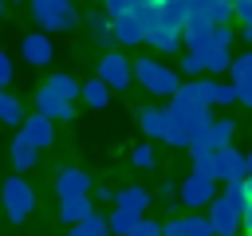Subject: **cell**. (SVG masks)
<instances>
[{
	"label": "cell",
	"mask_w": 252,
	"mask_h": 236,
	"mask_svg": "<svg viewBox=\"0 0 252 236\" xmlns=\"http://www.w3.org/2000/svg\"><path fill=\"white\" fill-rule=\"evenodd\" d=\"M0 201H4V212H8L12 224H24V220L35 212V189H32L20 173L4 177V185H0Z\"/></svg>",
	"instance_id": "6da1fadb"
},
{
	"label": "cell",
	"mask_w": 252,
	"mask_h": 236,
	"mask_svg": "<svg viewBox=\"0 0 252 236\" xmlns=\"http://www.w3.org/2000/svg\"><path fill=\"white\" fill-rule=\"evenodd\" d=\"M134 79H138L150 94H158V98H169V94L181 87V75H177L173 67H165L161 59H138V63H134Z\"/></svg>",
	"instance_id": "7a4b0ae2"
},
{
	"label": "cell",
	"mask_w": 252,
	"mask_h": 236,
	"mask_svg": "<svg viewBox=\"0 0 252 236\" xmlns=\"http://www.w3.org/2000/svg\"><path fill=\"white\" fill-rule=\"evenodd\" d=\"M32 16H35L39 31H47V35L51 31H71L75 20H79L71 0H32Z\"/></svg>",
	"instance_id": "3957f363"
},
{
	"label": "cell",
	"mask_w": 252,
	"mask_h": 236,
	"mask_svg": "<svg viewBox=\"0 0 252 236\" xmlns=\"http://www.w3.org/2000/svg\"><path fill=\"white\" fill-rule=\"evenodd\" d=\"M205 208H209L205 216H209V224H213V236H240V232H244V224H240L244 212H240L232 201H224L220 193H217Z\"/></svg>",
	"instance_id": "277c9868"
},
{
	"label": "cell",
	"mask_w": 252,
	"mask_h": 236,
	"mask_svg": "<svg viewBox=\"0 0 252 236\" xmlns=\"http://www.w3.org/2000/svg\"><path fill=\"white\" fill-rule=\"evenodd\" d=\"M232 134H236V122H228V118H213V126H209L205 134H197L185 149H189L193 157H205V153H217L220 146H232Z\"/></svg>",
	"instance_id": "5b68a950"
},
{
	"label": "cell",
	"mask_w": 252,
	"mask_h": 236,
	"mask_svg": "<svg viewBox=\"0 0 252 236\" xmlns=\"http://www.w3.org/2000/svg\"><path fill=\"white\" fill-rule=\"evenodd\" d=\"M94 71H98V79H102L110 90H126V87L134 83V63H130L122 51H106Z\"/></svg>",
	"instance_id": "8992f818"
},
{
	"label": "cell",
	"mask_w": 252,
	"mask_h": 236,
	"mask_svg": "<svg viewBox=\"0 0 252 236\" xmlns=\"http://www.w3.org/2000/svg\"><path fill=\"white\" fill-rule=\"evenodd\" d=\"M213 197H217V177L189 173V177L177 185V201H181V205H189V208H205Z\"/></svg>",
	"instance_id": "52a82bcc"
},
{
	"label": "cell",
	"mask_w": 252,
	"mask_h": 236,
	"mask_svg": "<svg viewBox=\"0 0 252 236\" xmlns=\"http://www.w3.org/2000/svg\"><path fill=\"white\" fill-rule=\"evenodd\" d=\"M110 35L118 47H142L146 43V28L138 24V16L126 8L122 16H110Z\"/></svg>",
	"instance_id": "ba28073f"
},
{
	"label": "cell",
	"mask_w": 252,
	"mask_h": 236,
	"mask_svg": "<svg viewBox=\"0 0 252 236\" xmlns=\"http://www.w3.org/2000/svg\"><path fill=\"white\" fill-rule=\"evenodd\" d=\"M244 173H248V165H244V153H240V149L220 146V149L213 153V177H217V181H240Z\"/></svg>",
	"instance_id": "9c48e42d"
},
{
	"label": "cell",
	"mask_w": 252,
	"mask_h": 236,
	"mask_svg": "<svg viewBox=\"0 0 252 236\" xmlns=\"http://www.w3.org/2000/svg\"><path fill=\"white\" fill-rule=\"evenodd\" d=\"M20 55H24V63H32V67H47V63L55 59V43L47 39V31H32V35L20 39Z\"/></svg>",
	"instance_id": "30bf717a"
},
{
	"label": "cell",
	"mask_w": 252,
	"mask_h": 236,
	"mask_svg": "<svg viewBox=\"0 0 252 236\" xmlns=\"http://www.w3.org/2000/svg\"><path fill=\"white\" fill-rule=\"evenodd\" d=\"M20 134L35 146V149H47L51 142H55V122L47 118V114H24V122H20Z\"/></svg>",
	"instance_id": "8fae6325"
},
{
	"label": "cell",
	"mask_w": 252,
	"mask_h": 236,
	"mask_svg": "<svg viewBox=\"0 0 252 236\" xmlns=\"http://www.w3.org/2000/svg\"><path fill=\"white\" fill-rule=\"evenodd\" d=\"M91 189H94V181H91V173L79 169V165H63V169L55 173V193H59V197H83V193H91Z\"/></svg>",
	"instance_id": "7c38bea8"
},
{
	"label": "cell",
	"mask_w": 252,
	"mask_h": 236,
	"mask_svg": "<svg viewBox=\"0 0 252 236\" xmlns=\"http://www.w3.org/2000/svg\"><path fill=\"white\" fill-rule=\"evenodd\" d=\"M197 94H201L205 106H228V102H236V87H232V83H220V79H213V75L197 79Z\"/></svg>",
	"instance_id": "4fadbf2b"
},
{
	"label": "cell",
	"mask_w": 252,
	"mask_h": 236,
	"mask_svg": "<svg viewBox=\"0 0 252 236\" xmlns=\"http://www.w3.org/2000/svg\"><path fill=\"white\" fill-rule=\"evenodd\" d=\"M209 39H213V20H205V16H189L185 28H181V43H185L189 51H201Z\"/></svg>",
	"instance_id": "5bb4252c"
},
{
	"label": "cell",
	"mask_w": 252,
	"mask_h": 236,
	"mask_svg": "<svg viewBox=\"0 0 252 236\" xmlns=\"http://www.w3.org/2000/svg\"><path fill=\"white\" fill-rule=\"evenodd\" d=\"M146 43L154 47V51H161V55H177L185 43H181V31L177 28H165V24H154L150 31H146Z\"/></svg>",
	"instance_id": "9a60e30c"
},
{
	"label": "cell",
	"mask_w": 252,
	"mask_h": 236,
	"mask_svg": "<svg viewBox=\"0 0 252 236\" xmlns=\"http://www.w3.org/2000/svg\"><path fill=\"white\" fill-rule=\"evenodd\" d=\"M35 110H39V114H47L51 122H67V118L75 114V102H63V98H55L51 90H43V87H39V90H35Z\"/></svg>",
	"instance_id": "2e32d148"
},
{
	"label": "cell",
	"mask_w": 252,
	"mask_h": 236,
	"mask_svg": "<svg viewBox=\"0 0 252 236\" xmlns=\"http://www.w3.org/2000/svg\"><path fill=\"white\" fill-rule=\"evenodd\" d=\"M91 212H94L91 193H83V197H59V220H63V224H79V220H87Z\"/></svg>",
	"instance_id": "e0dca14e"
},
{
	"label": "cell",
	"mask_w": 252,
	"mask_h": 236,
	"mask_svg": "<svg viewBox=\"0 0 252 236\" xmlns=\"http://www.w3.org/2000/svg\"><path fill=\"white\" fill-rule=\"evenodd\" d=\"M150 201H154V193L142 189V185H126L122 193H114V205H118V208H130V212H138V216H146Z\"/></svg>",
	"instance_id": "ac0fdd59"
},
{
	"label": "cell",
	"mask_w": 252,
	"mask_h": 236,
	"mask_svg": "<svg viewBox=\"0 0 252 236\" xmlns=\"http://www.w3.org/2000/svg\"><path fill=\"white\" fill-rule=\"evenodd\" d=\"M79 79L75 75H67V71H55V75H47V83H43V90H51L55 98H63V102H75L79 98Z\"/></svg>",
	"instance_id": "d6986e66"
},
{
	"label": "cell",
	"mask_w": 252,
	"mask_h": 236,
	"mask_svg": "<svg viewBox=\"0 0 252 236\" xmlns=\"http://www.w3.org/2000/svg\"><path fill=\"white\" fill-rule=\"evenodd\" d=\"M8 153H12V165H16V173H28V169H35V157H39V149H35V146H32L24 134H16V138H12Z\"/></svg>",
	"instance_id": "ffe728a7"
},
{
	"label": "cell",
	"mask_w": 252,
	"mask_h": 236,
	"mask_svg": "<svg viewBox=\"0 0 252 236\" xmlns=\"http://www.w3.org/2000/svg\"><path fill=\"white\" fill-rule=\"evenodd\" d=\"M193 55H201V63H205V71L209 75H220V71H228V59H232V51L228 47H220V43H205L201 51H193Z\"/></svg>",
	"instance_id": "44dd1931"
},
{
	"label": "cell",
	"mask_w": 252,
	"mask_h": 236,
	"mask_svg": "<svg viewBox=\"0 0 252 236\" xmlns=\"http://www.w3.org/2000/svg\"><path fill=\"white\" fill-rule=\"evenodd\" d=\"M138 122H142V134H150V138L161 142V134L169 126V114H165V106H142L138 110Z\"/></svg>",
	"instance_id": "7402d4cb"
},
{
	"label": "cell",
	"mask_w": 252,
	"mask_h": 236,
	"mask_svg": "<svg viewBox=\"0 0 252 236\" xmlns=\"http://www.w3.org/2000/svg\"><path fill=\"white\" fill-rule=\"evenodd\" d=\"M185 20H189V0H161V4H158V24L181 31Z\"/></svg>",
	"instance_id": "603a6c76"
},
{
	"label": "cell",
	"mask_w": 252,
	"mask_h": 236,
	"mask_svg": "<svg viewBox=\"0 0 252 236\" xmlns=\"http://www.w3.org/2000/svg\"><path fill=\"white\" fill-rule=\"evenodd\" d=\"M79 98H83L87 106H94V110H106V106H110V87L94 75V79H87V83L79 87Z\"/></svg>",
	"instance_id": "cb8c5ba5"
},
{
	"label": "cell",
	"mask_w": 252,
	"mask_h": 236,
	"mask_svg": "<svg viewBox=\"0 0 252 236\" xmlns=\"http://www.w3.org/2000/svg\"><path fill=\"white\" fill-rule=\"evenodd\" d=\"M87 28H91V35H94V43L110 51V43H114V35H110V16H106L102 8H94V12H87Z\"/></svg>",
	"instance_id": "d4e9b609"
},
{
	"label": "cell",
	"mask_w": 252,
	"mask_h": 236,
	"mask_svg": "<svg viewBox=\"0 0 252 236\" xmlns=\"http://www.w3.org/2000/svg\"><path fill=\"white\" fill-rule=\"evenodd\" d=\"M67 236H110V224H106V216H102V212H91L87 220L71 224V232H67Z\"/></svg>",
	"instance_id": "484cf974"
},
{
	"label": "cell",
	"mask_w": 252,
	"mask_h": 236,
	"mask_svg": "<svg viewBox=\"0 0 252 236\" xmlns=\"http://www.w3.org/2000/svg\"><path fill=\"white\" fill-rule=\"evenodd\" d=\"M106 224H110V236H130V228L138 224V212H130V208H118V205H114V212L106 216Z\"/></svg>",
	"instance_id": "4316f807"
},
{
	"label": "cell",
	"mask_w": 252,
	"mask_h": 236,
	"mask_svg": "<svg viewBox=\"0 0 252 236\" xmlns=\"http://www.w3.org/2000/svg\"><path fill=\"white\" fill-rule=\"evenodd\" d=\"M0 122H4V126H20V122H24V106H20L16 94H8L4 87H0Z\"/></svg>",
	"instance_id": "83f0119b"
},
{
	"label": "cell",
	"mask_w": 252,
	"mask_h": 236,
	"mask_svg": "<svg viewBox=\"0 0 252 236\" xmlns=\"http://www.w3.org/2000/svg\"><path fill=\"white\" fill-rule=\"evenodd\" d=\"M228 75H232L236 87H240V83H252V51L232 55V59H228Z\"/></svg>",
	"instance_id": "f1b7e54d"
},
{
	"label": "cell",
	"mask_w": 252,
	"mask_h": 236,
	"mask_svg": "<svg viewBox=\"0 0 252 236\" xmlns=\"http://www.w3.org/2000/svg\"><path fill=\"white\" fill-rule=\"evenodd\" d=\"M181 220H185V236H213V224H209L205 212H189Z\"/></svg>",
	"instance_id": "f546056e"
},
{
	"label": "cell",
	"mask_w": 252,
	"mask_h": 236,
	"mask_svg": "<svg viewBox=\"0 0 252 236\" xmlns=\"http://www.w3.org/2000/svg\"><path fill=\"white\" fill-rule=\"evenodd\" d=\"M130 165H138V169H154V165H158V157H154V146H150V142L134 146V149H130Z\"/></svg>",
	"instance_id": "4dcf8cb0"
},
{
	"label": "cell",
	"mask_w": 252,
	"mask_h": 236,
	"mask_svg": "<svg viewBox=\"0 0 252 236\" xmlns=\"http://www.w3.org/2000/svg\"><path fill=\"white\" fill-rule=\"evenodd\" d=\"M220 197H224V201H232V205L244 212V205H248V197H244V177H240V181H224Z\"/></svg>",
	"instance_id": "1f68e13d"
},
{
	"label": "cell",
	"mask_w": 252,
	"mask_h": 236,
	"mask_svg": "<svg viewBox=\"0 0 252 236\" xmlns=\"http://www.w3.org/2000/svg\"><path fill=\"white\" fill-rule=\"evenodd\" d=\"M201 71H205V63H201V55H193V51H185V55H181V67H177V75H185V79H201Z\"/></svg>",
	"instance_id": "d6a6232c"
},
{
	"label": "cell",
	"mask_w": 252,
	"mask_h": 236,
	"mask_svg": "<svg viewBox=\"0 0 252 236\" xmlns=\"http://www.w3.org/2000/svg\"><path fill=\"white\" fill-rule=\"evenodd\" d=\"M161 142H165V146H177V149H185V146H189V134H185V126L169 122V126H165V134H161Z\"/></svg>",
	"instance_id": "836d02e7"
},
{
	"label": "cell",
	"mask_w": 252,
	"mask_h": 236,
	"mask_svg": "<svg viewBox=\"0 0 252 236\" xmlns=\"http://www.w3.org/2000/svg\"><path fill=\"white\" fill-rule=\"evenodd\" d=\"M130 236H161V220H150V216H138V224L130 228Z\"/></svg>",
	"instance_id": "e575fe53"
},
{
	"label": "cell",
	"mask_w": 252,
	"mask_h": 236,
	"mask_svg": "<svg viewBox=\"0 0 252 236\" xmlns=\"http://www.w3.org/2000/svg\"><path fill=\"white\" fill-rule=\"evenodd\" d=\"M232 39H236V31H232L228 24H213V43H220V47H232Z\"/></svg>",
	"instance_id": "d590c367"
},
{
	"label": "cell",
	"mask_w": 252,
	"mask_h": 236,
	"mask_svg": "<svg viewBox=\"0 0 252 236\" xmlns=\"http://www.w3.org/2000/svg\"><path fill=\"white\" fill-rule=\"evenodd\" d=\"M12 79H16V63H12L8 51H0V87H8Z\"/></svg>",
	"instance_id": "8d00e7d4"
},
{
	"label": "cell",
	"mask_w": 252,
	"mask_h": 236,
	"mask_svg": "<svg viewBox=\"0 0 252 236\" xmlns=\"http://www.w3.org/2000/svg\"><path fill=\"white\" fill-rule=\"evenodd\" d=\"M232 16L240 24H252V0H232Z\"/></svg>",
	"instance_id": "74e56055"
},
{
	"label": "cell",
	"mask_w": 252,
	"mask_h": 236,
	"mask_svg": "<svg viewBox=\"0 0 252 236\" xmlns=\"http://www.w3.org/2000/svg\"><path fill=\"white\" fill-rule=\"evenodd\" d=\"M161 236H185V220H181V216L165 220V224H161Z\"/></svg>",
	"instance_id": "f35d334b"
},
{
	"label": "cell",
	"mask_w": 252,
	"mask_h": 236,
	"mask_svg": "<svg viewBox=\"0 0 252 236\" xmlns=\"http://www.w3.org/2000/svg\"><path fill=\"white\" fill-rule=\"evenodd\" d=\"M126 8H130V0H102V12L106 16H122Z\"/></svg>",
	"instance_id": "ab89813d"
},
{
	"label": "cell",
	"mask_w": 252,
	"mask_h": 236,
	"mask_svg": "<svg viewBox=\"0 0 252 236\" xmlns=\"http://www.w3.org/2000/svg\"><path fill=\"white\" fill-rule=\"evenodd\" d=\"M232 87H236V83H232ZM236 102H244V106L252 110V83H240V87H236Z\"/></svg>",
	"instance_id": "60d3db41"
},
{
	"label": "cell",
	"mask_w": 252,
	"mask_h": 236,
	"mask_svg": "<svg viewBox=\"0 0 252 236\" xmlns=\"http://www.w3.org/2000/svg\"><path fill=\"white\" fill-rule=\"evenodd\" d=\"M240 224H244V232H252V201L244 205V216H240Z\"/></svg>",
	"instance_id": "b9f144b4"
},
{
	"label": "cell",
	"mask_w": 252,
	"mask_h": 236,
	"mask_svg": "<svg viewBox=\"0 0 252 236\" xmlns=\"http://www.w3.org/2000/svg\"><path fill=\"white\" fill-rule=\"evenodd\" d=\"M244 197L252 201V173H244Z\"/></svg>",
	"instance_id": "7bdbcfd3"
},
{
	"label": "cell",
	"mask_w": 252,
	"mask_h": 236,
	"mask_svg": "<svg viewBox=\"0 0 252 236\" xmlns=\"http://www.w3.org/2000/svg\"><path fill=\"white\" fill-rule=\"evenodd\" d=\"M244 165H248V173H252V149H248V153H244Z\"/></svg>",
	"instance_id": "ee69618b"
},
{
	"label": "cell",
	"mask_w": 252,
	"mask_h": 236,
	"mask_svg": "<svg viewBox=\"0 0 252 236\" xmlns=\"http://www.w3.org/2000/svg\"><path fill=\"white\" fill-rule=\"evenodd\" d=\"M244 39H248V43H252V24H244Z\"/></svg>",
	"instance_id": "f6af8a7d"
},
{
	"label": "cell",
	"mask_w": 252,
	"mask_h": 236,
	"mask_svg": "<svg viewBox=\"0 0 252 236\" xmlns=\"http://www.w3.org/2000/svg\"><path fill=\"white\" fill-rule=\"evenodd\" d=\"M0 16H4V0H0Z\"/></svg>",
	"instance_id": "bcb514c9"
},
{
	"label": "cell",
	"mask_w": 252,
	"mask_h": 236,
	"mask_svg": "<svg viewBox=\"0 0 252 236\" xmlns=\"http://www.w3.org/2000/svg\"><path fill=\"white\" fill-rule=\"evenodd\" d=\"M244 236H252V232H244Z\"/></svg>",
	"instance_id": "7dc6e473"
}]
</instances>
